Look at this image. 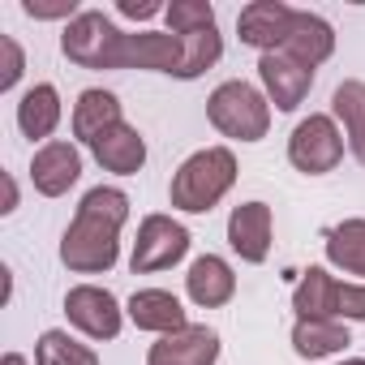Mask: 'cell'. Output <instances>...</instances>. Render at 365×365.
Returning a JSON list of instances; mask_svg holds the SVG:
<instances>
[{
	"label": "cell",
	"instance_id": "1",
	"mask_svg": "<svg viewBox=\"0 0 365 365\" xmlns=\"http://www.w3.org/2000/svg\"><path fill=\"white\" fill-rule=\"evenodd\" d=\"M129 224V194L95 185L82 194L73 224L61 237V262L73 275H108L120 262V228Z\"/></svg>",
	"mask_w": 365,
	"mask_h": 365
},
{
	"label": "cell",
	"instance_id": "2",
	"mask_svg": "<svg viewBox=\"0 0 365 365\" xmlns=\"http://www.w3.org/2000/svg\"><path fill=\"white\" fill-rule=\"evenodd\" d=\"M232 185H237V155L228 146H207V150H194L172 172L168 198L185 215H207L232 194Z\"/></svg>",
	"mask_w": 365,
	"mask_h": 365
},
{
	"label": "cell",
	"instance_id": "3",
	"mask_svg": "<svg viewBox=\"0 0 365 365\" xmlns=\"http://www.w3.org/2000/svg\"><path fill=\"white\" fill-rule=\"evenodd\" d=\"M207 120H211L224 138H232V142H262L267 129H271V99H267L258 86L232 78V82H220V86L211 91V99H207Z\"/></svg>",
	"mask_w": 365,
	"mask_h": 365
},
{
	"label": "cell",
	"instance_id": "4",
	"mask_svg": "<svg viewBox=\"0 0 365 365\" xmlns=\"http://www.w3.org/2000/svg\"><path fill=\"white\" fill-rule=\"evenodd\" d=\"M61 52L78 65V69H120V52H125V31L103 14V9H82L65 35H61Z\"/></svg>",
	"mask_w": 365,
	"mask_h": 365
},
{
	"label": "cell",
	"instance_id": "5",
	"mask_svg": "<svg viewBox=\"0 0 365 365\" xmlns=\"http://www.w3.org/2000/svg\"><path fill=\"white\" fill-rule=\"evenodd\" d=\"M344 129L331 112H309L305 120H297L292 138H288V163L305 176H327L339 168L344 159Z\"/></svg>",
	"mask_w": 365,
	"mask_h": 365
},
{
	"label": "cell",
	"instance_id": "6",
	"mask_svg": "<svg viewBox=\"0 0 365 365\" xmlns=\"http://www.w3.org/2000/svg\"><path fill=\"white\" fill-rule=\"evenodd\" d=\"M190 241H194L190 228L176 224L172 215H146L138 224V241H133V254H129L133 275H155V271L176 267L190 254Z\"/></svg>",
	"mask_w": 365,
	"mask_h": 365
},
{
	"label": "cell",
	"instance_id": "7",
	"mask_svg": "<svg viewBox=\"0 0 365 365\" xmlns=\"http://www.w3.org/2000/svg\"><path fill=\"white\" fill-rule=\"evenodd\" d=\"M65 318L86 335V339H116L120 335V327H125V309H120V301L108 292V288H99V284H73L69 292H65Z\"/></svg>",
	"mask_w": 365,
	"mask_h": 365
},
{
	"label": "cell",
	"instance_id": "8",
	"mask_svg": "<svg viewBox=\"0 0 365 365\" xmlns=\"http://www.w3.org/2000/svg\"><path fill=\"white\" fill-rule=\"evenodd\" d=\"M258 78H262V95L275 103V112H297L314 91V69H305L288 52L258 56Z\"/></svg>",
	"mask_w": 365,
	"mask_h": 365
},
{
	"label": "cell",
	"instance_id": "9",
	"mask_svg": "<svg viewBox=\"0 0 365 365\" xmlns=\"http://www.w3.org/2000/svg\"><path fill=\"white\" fill-rule=\"evenodd\" d=\"M220 361V331L207 322H190L185 331L159 335L146 348V365H215Z\"/></svg>",
	"mask_w": 365,
	"mask_h": 365
},
{
	"label": "cell",
	"instance_id": "10",
	"mask_svg": "<svg viewBox=\"0 0 365 365\" xmlns=\"http://www.w3.org/2000/svg\"><path fill=\"white\" fill-rule=\"evenodd\" d=\"M292 18H297V9L284 5V0H254V5H245L237 14V35H241L245 48L267 56V52L284 48V39L292 31Z\"/></svg>",
	"mask_w": 365,
	"mask_h": 365
},
{
	"label": "cell",
	"instance_id": "11",
	"mask_svg": "<svg viewBox=\"0 0 365 365\" xmlns=\"http://www.w3.org/2000/svg\"><path fill=\"white\" fill-rule=\"evenodd\" d=\"M82 176V150L73 142H61L52 138L48 146L35 150L31 159V185L43 194V198H65Z\"/></svg>",
	"mask_w": 365,
	"mask_h": 365
},
{
	"label": "cell",
	"instance_id": "12",
	"mask_svg": "<svg viewBox=\"0 0 365 365\" xmlns=\"http://www.w3.org/2000/svg\"><path fill=\"white\" fill-rule=\"evenodd\" d=\"M271 232H275V220H271L267 202H241V207H232V215H228V245H232V254L241 262H250V267L267 262Z\"/></svg>",
	"mask_w": 365,
	"mask_h": 365
},
{
	"label": "cell",
	"instance_id": "13",
	"mask_svg": "<svg viewBox=\"0 0 365 365\" xmlns=\"http://www.w3.org/2000/svg\"><path fill=\"white\" fill-rule=\"evenodd\" d=\"M120 69H146V73H172L180 69V35L172 31H125Z\"/></svg>",
	"mask_w": 365,
	"mask_h": 365
},
{
	"label": "cell",
	"instance_id": "14",
	"mask_svg": "<svg viewBox=\"0 0 365 365\" xmlns=\"http://www.w3.org/2000/svg\"><path fill=\"white\" fill-rule=\"evenodd\" d=\"M129 322L138 331H150V335H172V331H185L190 318H185V305L180 297H172L168 288H138L125 305Z\"/></svg>",
	"mask_w": 365,
	"mask_h": 365
},
{
	"label": "cell",
	"instance_id": "15",
	"mask_svg": "<svg viewBox=\"0 0 365 365\" xmlns=\"http://www.w3.org/2000/svg\"><path fill=\"white\" fill-rule=\"evenodd\" d=\"M116 125H125V116H120V99H116L112 91L91 86V91L78 95V103H73V112H69V129H73L78 142L95 146V142L108 138Z\"/></svg>",
	"mask_w": 365,
	"mask_h": 365
},
{
	"label": "cell",
	"instance_id": "16",
	"mask_svg": "<svg viewBox=\"0 0 365 365\" xmlns=\"http://www.w3.org/2000/svg\"><path fill=\"white\" fill-rule=\"evenodd\" d=\"M185 292H190V301H194L198 309H220V305H228V301L237 297V275H232L228 258H220V254L194 258L190 271H185Z\"/></svg>",
	"mask_w": 365,
	"mask_h": 365
},
{
	"label": "cell",
	"instance_id": "17",
	"mask_svg": "<svg viewBox=\"0 0 365 365\" xmlns=\"http://www.w3.org/2000/svg\"><path fill=\"white\" fill-rule=\"evenodd\" d=\"M279 52H288V56L301 61L305 69H318V65H327L331 52H335V26H331L327 18L309 14V9H297L292 31H288V39H284Z\"/></svg>",
	"mask_w": 365,
	"mask_h": 365
},
{
	"label": "cell",
	"instance_id": "18",
	"mask_svg": "<svg viewBox=\"0 0 365 365\" xmlns=\"http://www.w3.org/2000/svg\"><path fill=\"white\" fill-rule=\"evenodd\" d=\"M61 116H65V108H61V91L52 86V82H35L22 99H18V129H22V138H31V142H52V133L61 129Z\"/></svg>",
	"mask_w": 365,
	"mask_h": 365
},
{
	"label": "cell",
	"instance_id": "19",
	"mask_svg": "<svg viewBox=\"0 0 365 365\" xmlns=\"http://www.w3.org/2000/svg\"><path fill=\"white\" fill-rule=\"evenodd\" d=\"M348 344H352V335H348V322H339V318H297L292 322V352L301 361L335 356Z\"/></svg>",
	"mask_w": 365,
	"mask_h": 365
},
{
	"label": "cell",
	"instance_id": "20",
	"mask_svg": "<svg viewBox=\"0 0 365 365\" xmlns=\"http://www.w3.org/2000/svg\"><path fill=\"white\" fill-rule=\"evenodd\" d=\"M95 163L103 168V172H112V176H133V172H142V163H146V138L125 120V125H116L108 138H99L95 146Z\"/></svg>",
	"mask_w": 365,
	"mask_h": 365
},
{
	"label": "cell",
	"instance_id": "21",
	"mask_svg": "<svg viewBox=\"0 0 365 365\" xmlns=\"http://www.w3.org/2000/svg\"><path fill=\"white\" fill-rule=\"evenodd\" d=\"M331 116L339 120L352 159L365 168V82H361V78H348V82L335 86V95H331Z\"/></svg>",
	"mask_w": 365,
	"mask_h": 365
},
{
	"label": "cell",
	"instance_id": "22",
	"mask_svg": "<svg viewBox=\"0 0 365 365\" xmlns=\"http://www.w3.org/2000/svg\"><path fill=\"white\" fill-rule=\"evenodd\" d=\"M327 262L344 275L365 279V220H344L327 232Z\"/></svg>",
	"mask_w": 365,
	"mask_h": 365
},
{
	"label": "cell",
	"instance_id": "23",
	"mask_svg": "<svg viewBox=\"0 0 365 365\" xmlns=\"http://www.w3.org/2000/svg\"><path fill=\"white\" fill-rule=\"evenodd\" d=\"M220 56H224V35H220V26L180 35V69H176V78H180V82H194V78H202L207 69H215Z\"/></svg>",
	"mask_w": 365,
	"mask_h": 365
},
{
	"label": "cell",
	"instance_id": "24",
	"mask_svg": "<svg viewBox=\"0 0 365 365\" xmlns=\"http://www.w3.org/2000/svg\"><path fill=\"white\" fill-rule=\"evenodd\" d=\"M331 297H335V275L327 267H309L292 288V309L297 318H331Z\"/></svg>",
	"mask_w": 365,
	"mask_h": 365
},
{
	"label": "cell",
	"instance_id": "25",
	"mask_svg": "<svg viewBox=\"0 0 365 365\" xmlns=\"http://www.w3.org/2000/svg\"><path fill=\"white\" fill-rule=\"evenodd\" d=\"M35 365H99V356H95L91 344H82L69 331L52 327V331H43L35 339Z\"/></svg>",
	"mask_w": 365,
	"mask_h": 365
},
{
	"label": "cell",
	"instance_id": "26",
	"mask_svg": "<svg viewBox=\"0 0 365 365\" xmlns=\"http://www.w3.org/2000/svg\"><path fill=\"white\" fill-rule=\"evenodd\" d=\"M172 35H194V31H211L215 26V5L207 0H172L168 14H163Z\"/></svg>",
	"mask_w": 365,
	"mask_h": 365
},
{
	"label": "cell",
	"instance_id": "27",
	"mask_svg": "<svg viewBox=\"0 0 365 365\" xmlns=\"http://www.w3.org/2000/svg\"><path fill=\"white\" fill-rule=\"evenodd\" d=\"M331 318H339V322H365V284H344V279H335Z\"/></svg>",
	"mask_w": 365,
	"mask_h": 365
},
{
	"label": "cell",
	"instance_id": "28",
	"mask_svg": "<svg viewBox=\"0 0 365 365\" xmlns=\"http://www.w3.org/2000/svg\"><path fill=\"white\" fill-rule=\"evenodd\" d=\"M26 73V52L14 35H0V95H9Z\"/></svg>",
	"mask_w": 365,
	"mask_h": 365
},
{
	"label": "cell",
	"instance_id": "29",
	"mask_svg": "<svg viewBox=\"0 0 365 365\" xmlns=\"http://www.w3.org/2000/svg\"><path fill=\"white\" fill-rule=\"evenodd\" d=\"M22 14L35 18V22H73L82 9H78V0H22Z\"/></svg>",
	"mask_w": 365,
	"mask_h": 365
},
{
	"label": "cell",
	"instance_id": "30",
	"mask_svg": "<svg viewBox=\"0 0 365 365\" xmlns=\"http://www.w3.org/2000/svg\"><path fill=\"white\" fill-rule=\"evenodd\" d=\"M116 14L129 22H150V18L168 14V5H159V0H116Z\"/></svg>",
	"mask_w": 365,
	"mask_h": 365
},
{
	"label": "cell",
	"instance_id": "31",
	"mask_svg": "<svg viewBox=\"0 0 365 365\" xmlns=\"http://www.w3.org/2000/svg\"><path fill=\"white\" fill-rule=\"evenodd\" d=\"M18 211V180L5 172V207H0V215H14Z\"/></svg>",
	"mask_w": 365,
	"mask_h": 365
},
{
	"label": "cell",
	"instance_id": "32",
	"mask_svg": "<svg viewBox=\"0 0 365 365\" xmlns=\"http://www.w3.org/2000/svg\"><path fill=\"white\" fill-rule=\"evenodd\" d=\"M0 365H31L22 352H5V356H0Z\"/></svg>",
	"mask_w": 365,
	"mask_h": 365
},
{
	"label": "cell",
	"instance_id": "33",
	"mask_svg": "<svg viewBox=\"0 0 365 365\" xmlns=\"http://www.w3.org/2000/svg\"><path fill=\"white\" fill-rule=\"evenodd\" d=\"M339 365H365V356H352V361H339Z\"/></svg>",
	"mask_w": 365,
	"mask_h": 365
}]
</instances>
